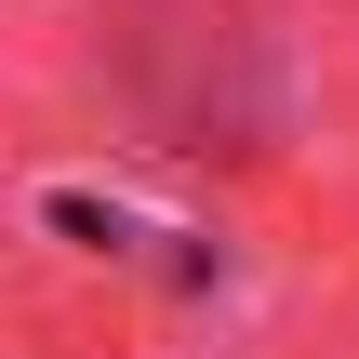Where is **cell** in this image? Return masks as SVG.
Segmentation results:
<instances>
[{"label": "cell", "mask_w": 359, "mask_h": 359, "mask_svg": "<svg viewBox=\"0 0 359 359\" xmlns=\"http://www.w3.org/2000/svg\"><path fill=\"white\" fill-rule=\"evenodd\" d=\"M107 80L147 120V147L213 160V147H266L280 80H266V27L240 0H120L107 13Z\"/></svg>", "instance_id": "cell-1"}]
</instances>
